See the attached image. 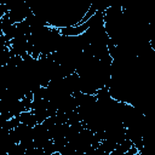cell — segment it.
<instances>
[{"label": "cell", "instance_id": "obj_1", "mask_svg": "<svg viewBox=\"0 0 155 155\" xmlns=\"http://www.w3.org/2000/svg\"><path fill=\"white\" fill-rule=\"evenodd\" d=\"M21 121V124H24V125H28L30 127H34L39 124L38 119H36V115L31 111V110H27V111H23L22 114H19V116H17Z\"/></svg>", "mask_w": 155, "mask_h": 155}]
</instances>
